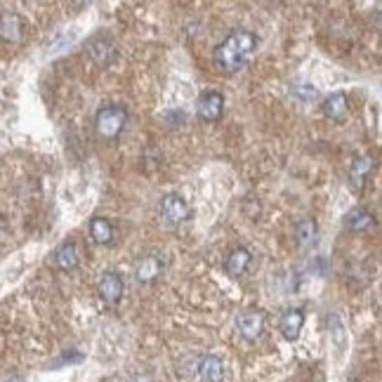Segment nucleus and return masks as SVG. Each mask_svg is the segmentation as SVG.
Returning <instances> with one entry per match:
<instances>
[{"label":"nucleus","mask_w":382,"mask_h":382,"mask_svg":"<svg viewBox=\"0 0 382 382\" xmlns=\"http://www.w3.org/2000/svg\"><path fill=\"white\" fill-rule=\"evenodd\" d=\"M257 45L255 34L245 29H234L215 50V67L224 74H234L243 67V62L252 55Z\"/></svg>","instance_id":"1"},{"label":"nucleus","mask_w":382,"mask_h":382,"mask_svg":"<svg viewBox=\"0 0 382 382\" xmlns=\"http://www.w3.org/2000/svg\"><path fill=\"white\" fill-rule=\"evenodd\" d=\"M125 121H128V111L123 107H116V104L102 107L95 116V130L102 139L111 142L123 132Z\"/></svg>","instance_id":"2"},{"label":"nucleus","mask_w":382,"mask_h":382,"mask_svg":"<svg viewBox=\"0 0 382 382\" xmlns=\"http://www.w3.org/2000/svg\"><path fill=\"white\" fill-rule=\"evenodd\" d=\"M86 50H88L90 60H93L97 67H102V69L109 67V64H114L116 55H118V50H116V43L109 36H104V34H97V36L90 38L88 45H86Z\"/></svg>","instance_id":"3"},{"label":"nucleus","mask_w":382,"mask_h":382,"mask_svg":"<svg viewBox=\"0 0 382 382\" xmlns=\"http://www.w3.org/2000/svg\"><path fill=\"white\" fill-rule=\"evenodd\" d=\"M189 203H186L184 196L179 193H165L161 198V217L165 219L168 224H182L186 217H189Z\"/></svg>","instance_id":"4"},{"label":"nucleus","mask_w":382,"mask_h":382,"mask_svg":"<svg viewBox=\"0 0 382 382\" xmlns=\"http://www.w3.org/2000/svg\"><path fill=\"white\" fill-rule=\"evenodd\" d=\"M123 290H125L123 278L116 274V271H104L100 283H97V293H100V297L107 304H118L123 297Z\"/></svg>","instance_id":"5"},{"label":"nucleus","mask_w":382,"mask_h":382,"mask_svg":"<svg viewBox=\"0 0 382 382\" xmlns=\"http://www.w3.org/2000/svg\"><path fill=\"white\" fill-rule=\"evenodd\" d=\"M224 114V97L219 93H203L198 97V118L205 123H215Z\"/></svg>","instance_id":"6"},{"label":"nucleus","mask_w":382,"mask_h":382,"mask_svg":"<svg viewBox=\"0 0 382 382\" xmlns=\"http://www.w3.org/2000/svg\"><path fill=\"white\" fill-rule=\"evenodd\" d=\"M236 330H238V335H241L243 340H257L262 335V330H264V314L262 312H243L241 316L236 319Z\"/></svg>","instance_id":"7"},{"label":"nucleus","mask_w":382,"mask_h":382,"mask_svg":"<svg viewBox=\"0 0 382 382\" xmlns=\"http://www.w3.org/2000/svg\"><path fill=\"white\" fill-rule=\"evenodd\" d=\"M24 36V22L15 12H0V41L19 43Z\"/></svg>","instance_id":"8"},{"label":"nucleus","mask_w":382,"mask_h":382,"mask_svg":"<svg viewBox=\"0 0 382 382\" xmlns=\"http://www.w3.org/2000/svg\"><path fill=\"white\" fill-rule=\"evenodd\" d=\"M163 269H165V262L161 260L158 255H146L142 257L137 267H135V276H137L139 283H151L163 274Z\"/></svg>","instance_id":"9"},{"label":"nucleus","mask_w":382,"mask_h":382,"mask_svg":"<svg viewBox=\"0 0 382 382\" xmlns=\"http://www.w3.org/2000/svg\"><path fill=\"white\" fill-rule=\"evenodd\" d=\"M302 326H304V314H302V309H288V312L281 316V321H278L281 335H283V338H286L288 342H295L297 338H300Z\"/></svg>","instance_id":"10"},{"label":"nucleus","mask_w":382,"mask_h":382,"mask_svg":"<svg viewBox=\"0 0 382 382\" xmlns=\"http://www.w3.org/2000/svg\"><path fill=\"white\" fill-rule=\"evenodd\" d=\"M198 378L203 382H222L224 380V364L215 354H205L198 364Z\"/></svg>","instance_id":"11"},{"label":"nucleus","mask_w":382,"mask_h":382,"mask_svg":"<svg viewBox=\"0 0 382 382\" xmlns=\"http://www.w3.org/2000/svg\"><path fill=\"white\" fill-rule=\"evenodd\" d=\"M321 111L326 118L330 121H342L349 111V100L345 93H333L330 97H326L321 104Z\"/></svg>","instance_id":"12"},{"label":"nucleus","mask_w":382,"mask_h":382,"mask_svg":"<svg viewBox=\"0 0 382 382\" xmlns=\"http://www.w3.org/2000/svg\"><path fill=\"white\" fill-rule=\"evenodd\" d=\"M373 168H375L373 156H361V158L354 161L352 170H349V182H352L354 191H361V186H364L366 179H368V175L373 172Z\"/></svg>","instance_id":"13"},{"label":"nucleus","mask_w":382,"mask_h":382,"mask_svg":"<svg viewBox=\"0 0 382 382\" xmlns=\"http://www.w3.org/2000/svg\"><path fill=\"white\" fill-rule=\"evenodd\" d=\"M250 262H252L250 252L245 248H236V250L229 252V257H226L224 269H226V274H229V276H243L245 271H248Z\"/></svg>","instance_id":"14"},{"label":"nucleus","mask_w":382,"mask_h":382,"mask_svg":"<svg viewBox=\"0 0 382 382\" xmlns=\"http://www.w3.org/2000/svg\"><path fill=\"white\" fill-rule=\"evenodd\" d=\"M79 262H81V257H79V248H76V243H62L60 248H57L55 252V264L60 269L64 271H71V269H76L79 267Z\"/></svg>","instance_id":"15"},{"label":"nucleus","mask_w":382,"mask_h":382,"mask_svg":"<svg viewBox=\"0 0 382 382\" xmlns=\"http://www.w3.org/2000/svg\"><path fill=\"white\" fill-rule=\"evenodd\" d=\"M90 236L95 238V243L107 245V243L114 241L116 229H114V224L109 222L107 217H95L93 222H90Z\"/></svg>","instance_id":"16"},{"label":"nucleus","mask_w":382,"mask_h":382,"mask_svg":"<svg viewBox=\"0 0 382 382\" xmlns=\"http://www.w3.org/2000/svg\"><path fill=\"white\" fill-rule=\"evenodd\" d=\"M373 224H375L373 212H368L364 208H356L347 215V226L354 231V234H364V231L371 229Z\"/></svg>","instance_id":"17"},{"label":"nucleus","mask_w":382,"mask_h":382,"mask_svg":"<svg viewBox=\"0 0 382 382\" xmlns=\"http://www.w3.org/2000/svg\"><path fill=\"white\" fill-rule=\"evenodd\" d=\"M316 234H319V226H316L314 219H302L295 229V236H297V243L300 248H309V245L316 243Z\"/></svg>","instance_id":"18"},{"label":"nucleus","mask_w":382,"mask_h":382,"mask_svg":"<svg viewBox=\"0 0 382 382\" xmlns=\"http://www.w3.org/2000/svg\"><path fill=\"white\" fill-rule=\"evenodd\" d=\"M293 95L300 97V100H304V102H314L316 97H319V93H316L312 86H295Z\"/></svg>","instance_id":"19"},{"label":"nucleus","mask_w":382,"mask_h":382,"mask_svg":"<svg viewBox=\"0 0 382 382\" xmlns=\"http://www.w3.org/2000/svg\"><path fill=\"white\" fill-rule=\"evenodd\" d=\"M8 382H22V380H19V378H15V380H8Z\"/></svg>","instance_id":"20"}]
</instances>
